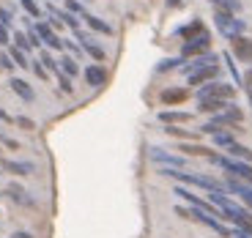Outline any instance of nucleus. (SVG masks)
Masks as SVG:
<instances>
[{"mask_svg": "<svg viewBox=\"0 0 252 238\" xmlns=\"http://www.w3.org/2000/svg\"><path fill=\"white\" fill-rule=\"evenodd\" d=\"M211 164L222 167V170H225V176L239 178V181H244V183H250V186H252V164L250 162H239V159H230V156L217 153V156L211 159Z\"/></svg>", "mask_w": 252, "mask_h": 238, "instance_id": "nucleus-1", "label": "nucleus"}, {"mask_svg": "<svg viewBox=\"0 0 252 238\" xmlns=\"http://www.w3.org/2000/svg\"><path fill=\"white\" fill-rule=\"evenodd\" d=\"M214 25H217V30H220L227 41L236 38V36H244V30H247L244 19H239L236 14H230V11H222V8H217V11H214Z\"/></svg>", "mask_w": 252, "mask_h": 238, "instance_id": "nucleus-2", "label": "nucleus"}, {"mask_svg": "<svg viewBox=\"0 0 252 238\" xmlns=\"http://www.w3.org/2000/svg\"><path fill=\"white\" fill-rule=\"evenodd\" d=\"M236 96V88L233 85H227V82H206V85H200L197 88V101L200 99H222V101H230Z\"/></svg>", "mask_w": 252, "mask_h": 238, "instance_id": "nucleus-3", "label": "nucleus"}, {"mask_svg": "<svg viewBox=\"0 0 252 238\" xmlns=\"http://www.w3.org/2000/svg\"><path fill=\"white\" fill-rule=\"evenodd\" d=\"M222 183H225V192L236 194V197H239V200L252 211V186H250V183L239 181V178H230V176H225V181H222Z\"/></svg>", "mask_w": 252, "mask_h": 238, "instance_id": "nucleus-4", "label": "nucleus"}, {"mask_svg": "<svg viewBox=\"0 0 252 238\" xmlns=\"http://www.w3.org/2000/svg\"><path fill=\"white\" fill-rule=\"evenodd\" d=\"M208 47H211V36L206 33H200L197 38H189V41H184L181 47V58H197V55H206Z\"/></svg>", "mask_w": 252, "mask_h": 238, "instance_id": "nucleus-5", "label": "nucleus"}, {"mask_svg": "<svg viewBox=\"0 0 252 238\" xmlns=\"http://www.w3.org/2000/svg\"><path fill=\"white\" fill-rule=\"evenodd\" d=\"M148 156L154 159V162L159 164V167H176V170H184V156H178V153H170V150H164V148H157L154 145L151 150H148Z\"/></svg>", "mask_w": 252, "mask_h": 238, "instance_id": "nucleus-6", "label": "nucleus"}, {"mask_svg": "<svg viewBox=\"0 0 252 238\" xmlns=\"http://www.w3.org/2000/svg\"><path fill=\"white\" fill-rule=\"evenodd\" d=\"M206 66H220V55H214V52H206V55H197L192 63H184V66H181V71L189 77V74H195V71L206 69Z\"/></svg>", "mask_w": 252, "mask_h": 238, "instance_id": "nucleus-7", "label": "nucleus"}, {"mask_svg": "<svg viewBox=\"0 0 252 238\" xmlns=\"http://www.w3.org/2000/svg\"><path fill=\"white\" fill-rule=\"evenodd\" d=\"M230 47H233V55L241 63H252V38L236 36V38H230Z\"/></svg>", "mask_w": 252, "mask_h": 238, "instance_id": "nucleus-8", "label": "nucleus"}, {"mask_svg": "<svg viewBox=\"0 0 252 238\" xmlns=\"http://www.w3.org/2000/svg\"><path fill=\"white\" fill-rule=\"evenodd\" d=\"M217 77H220V66H206V69L195 71V74H189V85H195V88H200V85H206V82H214Z\"/></svg>", "mask_w": 252, "mask_h": 238, "instance_id": "nucleus-9", "label": "nucleus"}, {"mask_svg": "<svg viewBox=\"0 0 252 238\" xmlns=\"http://www.w3.org/2000/svg\"><path fill=\"white\" fill-rule=\"evenodd\" d=\"M85 82H88V85H94V88L104 85V82H107V69H104L101 63H91L88 69H85Z\"/></svg>", "mask_w": 252, "mask_h": 238, "instance_id": "nucleus-10", "label": "nucleus"}, {"mask_svg": "<svg viewBox=\"0 0 252 238\" xmlns=\"http://www.w3.org/2000/svg\"><path fill=\"white\" fill-rule=\"evenodd\" d=\"M0 167L6 170V173H14V176H31V173H36V164L33 162H11V159H6V162H0Z\"/></svg>", "mask_w": 252, "mask_h": 238, "instance_id": "nucleus-11", "label": "nucleus"}, {"mask_svg": "<svg viewBox=\"0 0 252 238\" xmlns=\"http://www.w3.org/2000/svg\"><path fill=\"white\" fill-rule=\"evenodd\" d=\"M159 120H162L164 126H178V123H189L192 115L181 113V110H164V113H159Z\"/></svg>", "mask_w": 252, "mask_h": 238, "instance_id": "nucleus-12", "label": "nucleus"}, {"mask_svg": "<svg viewBox=\"0 0 252 238\" xmlns=\"http://www.w3.org/2000/svg\"><path fill=\"white\" fill-rule=\"evenodd\" d=\"M227 104H230V101H222V99H200V101H197V113L217 115V113H222Z\"/></svg>", "mask_w": 252, "mask_h": 238, "instance_id": "nucleus-13", "label": "nucleus"}, {"mask_svg": "<svg viewBox=\"0 0 252 238\" xmlns=\"http://www.w3.org/2000/svg\"><path fill=\"white\" fill-rule=\"evenodd\" d=\"M178 36L184 38V41H189V38H197L200 33H206V25H203V19H192L189 25H184V28H178Z\"/></svg>", "mask_w": 252, "mask_h": 238, "instance_id": "nucleus-14", "label": "nucleus"}, {"mask_svg": "<svg viewBox=\"0 0 252 238\" xmlns=\"http://www.w3.org/2000/svg\"><path fill=\"white\" fill-rule=\"evenodd\" d=\"M8 85H11V90H14V93H17L22 101H33V99H36V93H33V88L28 85L25 80H19V77H11V82H8Z\"/></svg>", "mask_w": 252, "mask_h": 238, "instance_id": "nucleus-15", "label": "nucleus"}, {"mask_svg": "<svg viewBox=\"0 0 252 238\" xmlns=\"http://www.w3.org/2000/svg\"><path fill=\"white\" fill-rule=\"evenodd\" d=\"M82 19H85V25H88L91 30L104 33V36H113V25H110V22H104L101 17H94V14H82Z\"/></svg>", "mask_w": 252, "mask_h": 238, "instance_id": "nucleus-16", "label": "nucleus"}, {"mask_svg": "<svg viewBox=\"0 0 252 238\" xmlns=\"http://www.w3.org/2000/svg\"><path fill=\"white\" fill-rule=\"evenodd\" d=\"M225 156H230V159H239V162H250V164H252V150L247 148V145H241V143L227 145V148H225Z\"/></svg>", "mask_w": 252, "mask_h": 238, "instance_id": "nucleus-17", "label": "nucleus"}, {"mask_svg": "<svg viewBox=\"0 0 252 238\" xmlns=\"http://www.w3.org/2000/svg\"><path fill=\"white\" fill-rule=\"evenodd\" d=\"M187 88H167V90H162V104H181V101H187Z\"/></svg>", "mask_w": 252, "mask_h": 238, "instance_id": "nucleus-18", "label": "nucleus"}, {"mask_svg": "<svg viewBox=\"0 0 252 238\" xmlns=\"http://www.w3.org/2000/svg\"><path fill=\"white\" fill-rule=\"evenodd\" d=\"M178 150H184V153H189V156H206L208 162H211V159L217 156V153H214L211 148H206V145H192V143H184Z\"/></svg>", "mask_w": 252, "mask_h": 238, "instance_id": "nucleus-19", "label": "nucleus"}, {"mask_svg": "<svg viewBox=\"0 0 252 238\" xmlns=\"http://www.w3.org/2000/svg\"><path fill=\"white\" fill-rule=\"evenodd\" d=\"M58 66H61V74H66L69 80H74V77L80 74V66H77V60L71 55H66L63 60H58Z\"/></svg>", "mask_w": 252, "mask_h": 238, "instance_id": "nucleus-20", "label": "nucleus"}, {"mask_svg": "<svg viewBox=\"0 0 252 238\" xmlns=\"http://www.w3.org/2000/svg\"><path fill=\"white\" fill-rule=\"evenodd\" d=\"M8 55H11V60H14V66H22V69H31V60H28V55L19 47H11L8 50Z\"/></svg>", "mask_w": 252, "mask_h": 238, "instance_id": "nucleus-21", "label": "nucleus"}, {"mask_svg": "<svg viewBox=\"0 0 252 238\" xmlns=\"http://www.w3.org/2000/svg\"><path fill=\"white\" fill-rule=\"evenodd\" d=\"M181 66H184V58H164L157 66V71L162 74V71H173V69H181Z\"/></svg>", "mask_w": 252, "mask_h": 238, "instance_id": "nucleus-22", "label": "nucleus"}, {"mask_svg": "<svg viewBox=\"0 0 252 238\" xmlns=\"http://www.w3.org/2000/svg\"><path fill=\"white\" fill-rule=\"evenodd\" d=\"M33 30L38 33V38H41V44H44L47 38H50L52 33H55V30L50 28V22H41V19H38V22H33Z\"/></svg>", "mask_w": 252, "mask_h": 238, "instance_id": "nucleus-23", "label": "nucleus"}, {"mask_svg": "<svg viewBox=\"0 0 252 238\" xmlns=\"http://www.w3.org/2000/svg\"><path fill=\"white\" fill-rule=\"evenodd\" d=\"M236 143V134L233 132H220L214 134V145L217 148H227V145H233Z\"/></svg>", "mask_w": 252, "mask_h": 238, "instance_id": "nucleus-24", "label": "nucleus"}, {"mask_svg": "<svg viewBox=\"0 0 252 238\" xmlns=\"http://www.w3.org/2000/svg\"><path fill=\"white\" fill-rule=\"evenodd\" d=\"M8 194H11V200L22 203V206H33V200L28 197V192H22L19 186H8Z\"/></svg>", "mask_w": 252, "mask_h": 238, "instance_id": "nucleus-25", "label": "nucleus"}, {"mask_svg": "<svg viewBox=\"0 0 252 238\" xmlns=\"http://www.w3.org/2000/svg\"><path fill=\"white\" fill-rule=\"evenodd\" d=\"M164 134L181 137V140H195V132H187V129H178V126H164Z\"/></svg>", "mask_w": 252, "mask_h": 238, "instance_id": "nucleus-26", "label": "nucleus"}, {"mask_svg": "<svg viewBox=\"0 0 252 238\" xmlns=\"http://www.w3.org/2000/svg\"><path fill=\"white\" fill-rule=\"evenodd\" d=\"M38 60H41V66H44L47 71H61V66H58V60H55V58H52L47 50L41 52V58H38Z\"/></svg>", "mask_w": 252, "mask_h": 238, "instance_id": "nucleus-27", "label": "nucleus"}, {"mask_svg": "<svg viewBox=\"0 0 252 238\" xmlns=\"http://www.w3.org/2000/svg\"><path fill=\"white\" fill-rule=\"evenodd\" d=\"M222 60H225V66H227V71H230V74H233V82L236 85H241V74H239V69H236V63H233V55H222Z\"/></svg>", "mask_w": 252, "mask_h": 238, "instance_id": "nucleus-28", "label": "nucleus"}, {"mask_svg": "<svg viewBox=\"0 0 252 238\" xmlns=\"http://www.w3.org/2000/svg\"><path fill=\"white\" fill-rule=\"evenodd\" d=\"M14 47H19L22 52H31L33 47H31V41H28V33H22V30L14 33Z\"/></svg>", "mask_w": 252, "mask_h": 238, "instance_id": "nucleus-29", "label": "nucleus"}, {"mask_svg": "<svg viewBox=\"0 0 252 238\" xmlns=\"http://www.w3.org/2000/svg\"><path fill=\"white\" fill-rule=\"evenodd\" d=\"M19 3H22V8H25V11L31 14L33 19H38V17H41V8L36 6V0H19Z\"/></svg>", "mask_w": 252, "mask_h": 238, "instance_id": "nucleus-30", "label": "nucleus"}, {"mask_svg": "<svg viewBox=\"0 0 252 238\" xmlns=\"http://www.w3.org/2000/svg\"><path fill=\"white\" fill-rule=\"evenodd\" d=\"M66 11H69V14H74V17H77V14L82 17V14H85V8H82V3H80V0H66Z\"/></svg>", "mask_w": 252, "mask_h": 238, "instance_id": "nucleus-31", "label": "nucleus"}, {"mask_svg": "<svg viewBox=\"0 0 252 238\" xmlns=\"http://www.w3.org/2000/svg\"><path fill=\"white\" fill-rule=\"evenodd\" d=\"M31 69L36 71V77H38V80H47V74H50V71H47L44 66H41V60H31Z\"/></svg>", "mask_w": 252, "mask_h": 238, "instance_id": "nucleus-32", "label": "nucleus"}, {"mask_svg": "<svg viewBox=\"0 0 252 238\" xmlns=\"http://www.w3.org/2000/svg\"><path fill=\"white\" fill-rule=\"evenodd\" d=\"M58 77H61V90L63 93H71V90H74V85H71V80L66 74H61V71H58Z\"/></svg>", "mask_w": 252, "mask_h": 238, "instance_id": "nucleus-33", "label": "nucleus"}, {"mask_svg": "<svg viewBox=\"0 0 252 238\" xmlns=\"http://www.w3.org/2000/svg\"><path fill=\"white\" fill-rule=\"evenodd\" d=\"M44 44H47V47H50V50H63V38H58V36H55V33H52V36H50V38H47Z\"/></svg>", "mask_w": 252, "mask_h": 238, "instance_id": "nucleus-34", "label": "nucleus"}, {"mask_svg": "<svg viewBox=\"0 0 252 238\" xmlns=\"http://www.w3.org/2000/svg\"><path fill=\"white\" fill-rule=\"evenodd\" d=\"M28 41H31L33 50H36V47H41V38H38V33L33 30V28H28Z\"/></svg>", "mask_w": 252, "mask_h": 238, "instance_id": "nucleus-35", "label": "nucleus"}, {"mask_svg": "<svg viewBox=\"0 0 252 238\" xmlns=\"http://www.w3.org/2000/svg\"><path fill=\"white\" fill-rule=\"evenodd\" d=\"M11 11H8V8H0V25H3V28H8V25H11Z\"/></svg>", "mask_w": 252, "mask_h": 238, "instance_id": "nucleus-36", "label": "nucleus"}, {"mask_svg": "<svg viewBox=\"0 0 252 238\" xmlns=\"http://www.w3.org/2000/svg\"><path fill=\"white\" fill-rule=\"evenodd\" d=\"M0 69H3V71H11V69H14L11 55H0Z\"/></svg>", "mask_w": 252, "mask_h": 238, "instance_id": "nucleus-37", "label": "nucleus"}, {"mask_svg": "<svg viewBox=\"0 0 252 238\" xmlns=\"http://www.w3.org/2000/svg\"><path fill=\"white\" fill-rule=\"evenodd\" d=\"M63 50H69L71 55H82V52H85V50H82V47H77L74 41H63Z\"/></svg>", "mask_w": 252, "mask_h": 238, "instance_id": "nucleus-38", "label": "nucleus"}, {"mask_svg": "<svg viewBox=\"0 0 252 238\" xmlns=\"http://www.w3.org/2000/svg\"><path fill=\"white\" fill-rule=\"evenodd\" d=\"M6 44H11V36H8V28L0 25V47H6Z\"/></svg>", "mask_w": 252, "mask_h": 238, "instance_id": "nucleus-39", "label": "nucleus"}, {"mask_svg": "<svg viewBox=\"0 0 252 238\" xmlns=\"http://www.w3.org/2000/svg\"><path fill=\"white\" fill-rule=\"evenodd\" d=\"M17 123L22 126V129H28V132L33 129V120H31V118H17Z\"/></svg>", "mask_w": 252, "mask_h": 238, "instance_id": "nucleus-40", "label": "nucleus"}, {"mask_svg": "<svg viewBox=\"0 0 252 238\" xmlns=\"http://www.w3.org/2000/svg\"><path fill=\"white\" fill-rule=\"evenodd\" d=\"M241 82H244V90H250V88H252V69L247 71V77H244Z\"/></svg>", "mask_w": 252, "mask_h": 238, "instance_id": "nucleus-41", "label": "nucleus"}, {"mask_svg": "<svg viewBox=\"0 0 252 238\" xmlns=\"http://www.w3.org/2000/svg\"><path fill=\"white\" fill-rule=\"evenodd\" d=\"M11 238H33V236H31V233H22V230H19V233H14Z\"/></svg>", "mask_w": 252, "mask_h": 238, "instance_id": "nucleus-42", "label": "nucleus"}, {"mask_svg": "<svg viewBox=\"0 0 252 238\" xmlns=\"http://www.w3.org/2000/svg\"><path fill=\"white\" fill-rule=\"evenodd\" d=\"M167 6H170V8H178V6H181V0H167Z\"/></svg>", "mask_w": 252, "mask_h": 238, "instance_id": "nucleus-43", "label": "nucleus"}, {"mask_svg": "<svg viewBox=\"0 0 252 238\" xmlns=\"http://www.w3.org/2000/svg\"><path fill=\"white\" fill-rule=\"evenodd\" d=\"M0 120H11V115H8L6 110H0Z\"/></svg>", "mask_w": 252, "mask_h": 238, "instance_id": "nucleus-44", "label": "nucleus"}, {"mask_svg": "<svg viewBox=\"0 0 252 238\" xmlns=\"http://www.w3.org/2000/svg\"><path fill=\"white\" fill-rule=\"evenodd\" d=\"M208 3H214V6H217V8H220V6H222V3H225V0H208Z\"/></svg>", "mask_w": 252, "mask_h": 238, "instance_id": "nucleus-45", "label": "nucleus"}, {"mask_svg": "<svg viewBox=\"0 0 252 238\" xmlns=\"http://www.w3.org/2000/svg\"><path fill=\"white\" fill-rule=\"evenodd\" d=\"M247 96H250V107H252V88H250V90H247Z\"/></svg>", "mask_w": 252, "mask_h": 238, "instance_id": "nucleus-46", "label": "nucleus"}]
</instances>
